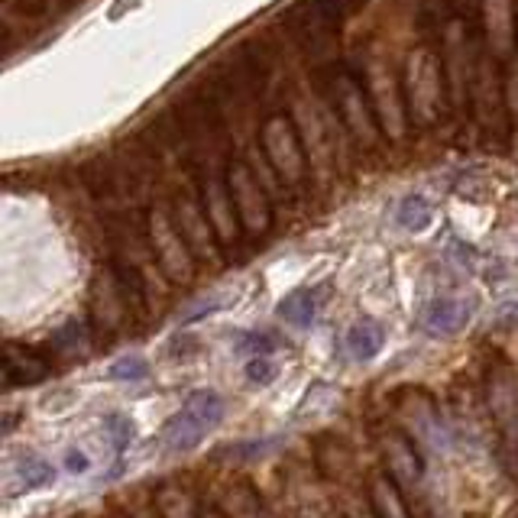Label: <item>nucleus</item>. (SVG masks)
<instances>
[{
    "label": "nucleus",
    "mask_w": 518,
    "mask_h": 518,
    "mask_svg": "<svg viewBox=\"0 0 518 518\" xmlns=\"http://www.w3.org/2000/svg\"><path fill=\"white\" fill-rule=\"evenodd\" d=\"M17 480H20V489H43L49 486L52 480H56V473H52V467L46 460H39V457H30V460H23L20 463V470H17Z\"/></svg>",
    "instance_id": "412c9836"
},
{
    "label": "nucleus",
    "mask_w": 518,
    "mask_h": 518,
    "mask_svg": "<svg viewBox=\"0 0 518 518\" xmlns=\"http://www.w3.org/2000/svg\"><path fill=\"white\" fill-rule=\"evenodd\" d=\"M431 204L421 198V195H408L399 201V208H395V224H399L402 230H412V234H418V230H425L431 224Z\"/></svg>",
    "instance_id": "a211bd4d"
},
{
    "label": "nucleus",
    "mask_w": 518,
    "mask_h": 518,
    "mask_svg": "<svg viewBox=\"0 0 518 518\" xmlns=\"http://www.w3.org/2000/svg\"><path fill=\"white\" fill-rule=\"evenodd\" d=\"M408 107H412V120L421 127L434 124L441 117V62H434L431 52H418L408 59V78H405Z\"/></svg>",
    "instance_id": "f03ea898"
},
{
    "label": "nucleus",
    "mask_w": 518,
    "mask_h": 518,
    "mask_svg": "<svg viewBox=\"0 0 518 518\" xmlns=\"http://www.w3.org/2000/svg\"><path fill=\"white\" fill-rule=\"evenodd\" d=\"M104 434H107V441L114 444V451L124 454L130 447V441H133V421L127 415H107L104 418Z\"/></svg>",
    "instance_id": "4be33fe9"
},
{
    "label": "nucleus",
    "mask_w": 518,
    "mask_h": 518,
    "mask_svg": "<svg viewBox=\"0 0 518 518\" xmlns=\"http://www.w3.org/2000/svg\"><path fill=\"white\" fill-rule=\"evenodd\" d=\"M318 467L324 470V476H331V480H344L353 463H350V454L344 451V447L327 441V444H318Z\"/></svg>",
    "instance_id": "6ab92c4d"
},
{
    "label": "nucleus",
    "mask_w": 518,
    "mask_h": 518,
    "mask_svg": "<svg viewBox=\"0 0 518 518\" xmlns=\"http://www.w3.org/2000/svg\"><path fill=\"white\" fill-rule=\"evenodd\" d=\"M370 509L376 518H412V512L405 509L399 486H395L389 476H376L370 483Z\"/></svg>",
    "instance_id": "ddd939ff"
},
{
    "label": "nucleus",
    "mask_w": 518,
    "mask_h": 518,
    "mask_svg": "<svg viewBox=\"0 0 518 518\" xmlns=\"http://www.w3.org/2000/svg\"><path fill=\"white\" fill-rule=\"evenodd\" d=\"M149 366L146 360L140 357H120L117 363H111V370H107V379H114V383H136V379H146Z\"/></svg>",
    "instance_id": "5701e85b"
},
{
    "label": "nucleus",
    "mask_w": 518,
    "mask_h": 518,
    "mask_svg": "<svg viewBox=\"0 0 518 518\" xmlns=\"http://www.w3.org/2000/svg\"><path fill=\"white\" fill-rule=\"evenodd\" d=\"M204 211H208V221L214 224V234L221 237L224 243H234L240 227H237V208H234V198H230V188H224L217 179L208 182L204 188Z\"/></svg>",
    "instance_id": "9b49d317"
},
{
    "label": "nucleus",
    "mask_w": 518,
    "mask_h": 518,
    "mask_svg": "<svg viewBox=\"0 0 518 518\" xmlns=\"http://www.w3.org/2000/svg\"><path fill=\"white\" fill-rule=\"evenodd\" d=\"M272 347H276V344H272L269 334H259V331H243V334H237V350L247 353L250 360L253 357H269Z\"/></svg>",
    "instance_id": "b1692460"
},
{
    "label": "nucleus",
    "mask_w": 518,
    "mask_h": 518,
    "mask_svg": "<svg viewBox=\"0 0 518 518\" xmlns=\"http://www.w3.org/2000/svg\"><path fill=\"white\" fill-rule=\"evenodd\" d=\"M224 399L211 389H198L185 399V405L162 425V441L172 454H185L204 441V434L221 425Z\"/></svg>",
    "instance_id": "f257e3e1"
},
{
    "label": "nucleus",
    "mask_w": 518,
    "mask_h": 518,
    "mask_svg": "<svg viewBox=\"0 0 518 518\" xmlns=\"http://www.w3.org/2000/svg\"><path fill=\"white\" fill-rule=\"evenodd\" d=\"M263 149L266 159L272 162V169L279 172V179L289 188H302L305 182V159L302 149H298V136L292 124L285 117H269L263 127Z\"/></svg>",
    "instance_id": "20e7f679"
},
{
    "label": "nucleus",
    "mask_w": 518,
    "mask_h": 518,
    "mask_svg": "<svg viewBox=\"0 0 518 518\" xmlns=\"http://www.w3.org/2000/svg\"><path fill=\"white\" fill-rule=\"evenodd\" d=\"M91 308H94V324H98V331H104V334H117L120 327H124V321L133 315L111 269L94 282V305Z\"/></svg>",
    "instance_id": "0eeeda50"
},
{
    "label": "nucleus",
    "mask_w": 518,
    "mask_h": 518,
    "mask_svg": "<svg viewBox=\"0 0 518 518\" xmlns=\"http://www.w3.org/2000/svg\"><path fill=\"white\" fill-rule=\"evenodd\" d=\"M383 344H386V331L379 321L363 318L347 331V347L353 357H360V360H373L376 353L383 350Z\"/></svg>",
    "instance_id": "4468645a"
},
{
    "label": "nucleus",
    "mask_w": 518,
    "mask_h": 518,
    "mask_svg": "<svg viewBox=\"0 0 518 518\" xmlns=\"http://www.w3.org/2000/svg\"><path fill=\"white\" fill-rule=\"evenodd\" d=\"M208 211H201L198 204L192 198H182L179 201V230L185 234V240L192 243V247L204 256H211V230H208V217H204Z\"/></svg>",
    "instance_id": "f8f14e48"
},
{
    "label": "nucleus",
    "mask_w": 518,
    "mask_h": 518,
    "mask_svg": "<svg viewBox=\"0 0 518 518\" xmlns=\"http://www.w3.org/2000/svg\"><path fill=\"white\" fill-rule=\"evenodd\" d=\"M315 311H318L315 292H308V289H298V292L285 295L279 302V318L295 324V327H311V321H315Z\"/></svg>",
    "instance_id": "dca6fc26"
},
{
    "label": "nucleus",
    "mask_w": 518,
    "mask_h": 518,
    "mask_svg": "<svg viewBox=\"0 0 518 518\" xmlns=\"http://www.w3.org/2000/svg\"><path fill=\"white\" fill-rule=\"evenodd\" d=\"M4 379L7 386H36L49 379V363L39 353L26 350L20 344L4 347Z\"/></svg>",
    "instance_id": "1a4fd4ad"
},
{
    "label": "nucleus",
    "mask_w": 518,
    "mask_h": 518,
    "mask_svg": "<svg viewBox=\"0 0 518 518\" xmlns=\"http://www.w3.org/2000/svg\"><path fill=\"white\" fill-rule=\"evenodd\" d=\"M334 107L337 114L347 120V127L353 133H360L363 140L373 136V124H370V101L360 88V81L350 72H337L334 75Z\"/></svg>",
    "instance_id": "423d86ee"
},
{
    "label": "nucleus",
    "mask_w": 518,
    "mask_h": 518,
    "mask_svg": "<svg viewBox=\"0 0 518 518\" xmlns=\"http://www.w3.org/2000/svg\"><path fill=\"white\" fill-rule=\"evenodd\" d=\"M357 0H308L305 4V17L308 23H321V26H331L344 17L347 10H353Z\"/></svg>",
    "instance_id": "aec40b11"
},
{
    "label": "nucleus",
    "mask_w": 518,
    "mask_h": 518,
    "mask_svg": "<svg viewBox=\"0 0 518 518\" xmlns=\"http://www.w3.org/2000/svg\"><path fill=\"white\" fill-rule=\"evenodd\" d=\"M149 247H153V256L172 279L179 282L192 279L195 266H192V253L185 247V234L179 230V224H172V217L162 208L149 214Z\"/></svg>",
    "instance_id": "7ed1b4c3"
},
{
    "label": "nucleus",
    "mask_w": 518,
    "mask_h": 518,
    "mask_svg": "<svg viewBox=\"0 0 518 518\" xmlns=\"http://www.w3.org/2000/svg\"><path fill=\"white\" fill-rule=\"evenodd\" d=\"M470 315H473V302H467V298H457V295H441L425 308L421 324H425L428 334L451 337V334L463 331V327L470 324Z\"/></svg>",
    "instance_id": "6e6552de"
},
{
    "label": "nucleus",
    "mask_w": 518,
    "mask_h": 518,
    "mask_svg": "<svg viewBox=\"0 0 518 518\" xmlns=\"http://www.w3.org/2000/svg\"><path fill=\"white\" fill-rule=\"evenodd\" d=\"M373 107H376L379 120H383V124L392 130V136H399L402 114H399V104H395V98H392V78H389V72H376L373 75Z\"/></svg>",
    "instance_id": "2eb2a0df"
},
{
    "label": "nucleus",
    "mask_w": 518,
    "mask_h": 518,
    "mask_svg": "<svg viewBox=\"0 0 518 518\" xmlns=\"http://www.w3.org/2000/svg\"><path fill=\"white\" fill-rule=\"evenodd\" d=\"M272 376H276V366L269 363V357H253L247 363V379L253 386H266L272 383Z\"/></svg>",
    "instance_id": "393cba45"
},
{
    "label": "nucleus",
    "mask_w": 518,
    "mask_h": 518,
    "mask_svg": "<svg viewBox=\"0 0 518 518\" xmlns=\"http://www.w3.org/2000/svg\"><path fill=\"white\" fill-rule=\"evenodd\" d=\"M156 509H159L162 518H198V509H195L192 496H188L185 489L175 486V483L159 486V493H156Z\"/></svg>",
    "instance_id": "f3484780"
},
{
    "label": "nucleus",
    "mask_w": 518,
    "mask_h": 518,
    "mask_svg": "<svg viewBox=\"0 0 518 518\" xmlns=\"http://www.w3.org/2000/svg\"><path fill=\"white\" fill-rule=\"evenodd\" d=\"M383 454H386L389 480L399 489H412L421 480V460L415 454L412 441H405V438H399V434H392V438L383 441Z\"/></svg>",
    "instance_id": "9d476101"
},
{
    "label": "nucleus",
    "mask_w": 518,
    "mask_h": 518,
    "mask_svg": "<svg viewBox=\"0 0 518 518\" xmlns=\"http://www.w3.org/2000/svg\"><path fill=\"white\" fill-rule=\"evenodd\" d=\"M227 305V298H208V302H201L198 308H192V311H185L182 315V321H201V318H208V315H214V311H221Z\"/></svg>",
    "instance_id": "a878e982"
},
{
    "label": "nucleus",
    "mask_w": 518,
    "mask_h": 518,
    "mask_svg": "<svg viewBox=\"0 0 518 518\" xmlns=\"http://www.w3.org/2000/svg\"><path fill=\"white\" fill-rule=\"evenodd\" d=\"M65 467L72 473H88L91 470V457L81 451V447H72V451L65 454Z\"/></svg>",
    "instance_id": "bb28decb"
},
{
    "label": "nucleus",
    "mask_w": 518,
    "mask_h": 518,
    "mask_svg": "<svg viewBox=\"0 0 518 518\" xmlns=\"http://www.w3.org/2000/svg\"><path fill=\"white\" fill-rule=\"evenodd\" d=\"M227 188H230V198H234V208L240 214V224L247 227L250 234H266L269 230V204L263 195V185H259V179L247 169V162H234Z\"/></svg>",
    "instance_id": "39448f33"
},
{
    "label": "nucleus",
    "mask_w": 518,
    "mask_h": 518,
    "mask_svg": "<svg viewBox=\"0 0 518 518\" xmlns=\"http://www.w3.org/2000/svg\"><path fill=\"white\" fill-rule=\"evenodd\" d=\"M499 324H506V327H518V298H515V302H509L506 308L499 311Z\"/></svg>",
    "instance_id": "cd10ccee"
}]
</instances>
